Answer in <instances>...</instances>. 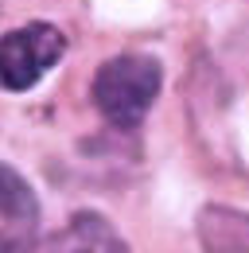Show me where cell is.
<instances>
[{"instance_id": "cell-1", "label": "cell", "mask_w": 249, "mask_h": 253, "mask_svg": "<svg viewBox=\"0 0 249 253\" xmlns=\"http://www.w3.org/2000/svg\"><path fill=\"white\" fill-rule=\"evenodd\" d=\"M164 86V66L152 55H117L93 74V105L117 128H136Z\"/></svg>"}, {"instance_id": "cell-2", "label": "cell", "mask_w": 249, "mask_h": 253, "mask_svg": "<svg viewBox=\"0 0 249 253\" xmlns=\"http://www.w3.org/2000/svg\"><path fill=\"white\" fill-rule=\"evenodd\" d=\"M66 51V35L55 24H28L0 35V90H31Z\"/></svg>"}, {"instance_id": "cell-3", "label": "cell", "mask_w": 249, "mask_h": 253, "mask_svg": "<svg viewBox=\"0 0 249 253\" xmlns=\"http://www.w3.org/2000/svg\"><path fill=\"white\" fill-rule=\"evenodd\" d=\"M35 230H39L35 191L16 168L0 164V234H12V238L35 246Z\"/></svg>"}, {"instance_id": "cell-4", "label": "cell", "mask_w": 249, "mask_h": 253, "mask_svg": "<svg viewBox=\"0 0 249 253\" xmlns=\"http://www.w3.org/2000/svg\"><path fill=\"white\" fill-rule=\"evenodd\" d=\"M43 253H128V246L101 214L82 211Z\"/></svg>"}, {"instance_id": "cell-5", "label": "cell", "mask_w": 249, "mask_h": 253, "mask_svg": "<svg viewBox=\"0 0 249 253\" xmlns=\"http://www.w3.org/2000/svg\"><path fill=\"white\" fill-rule=\"evenodd\" d=\"M199 242L207 253H249V214L230 207H203Z\"/></svg>"}, {"instance_id": "cell-6", "label": "cell", "mask_w": 249, "mask_h": 253, "mask_svg": "<svg viewBox=\"0 0 249 253\" xmlns=\"http://www.w3.org/2000/svg\"><path fill=\"white\" fill-rule=\"evenodd\" d=\"M0 253H35L31 242H20V238H12V234H0Z\"/></svg>"}]
</instances>
